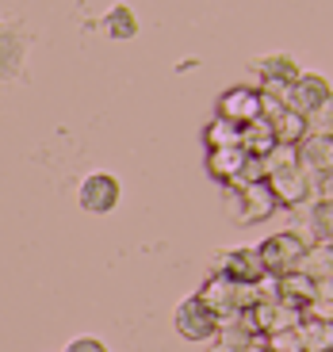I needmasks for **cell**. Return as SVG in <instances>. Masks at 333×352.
Listing matches in <instances>:
<instances>
[{
    "label": "cell",
    "instance_id": "1",
    "mask_svg": "<svg viewBox=\"0 0 333 352\" xmlns=\"http://www.w3.org/2000/svg\"><path fill=\"white\" fill-rule=\"evenodd\" d=\"M195 295H200L219 318L237 314V310H253L257 302H261V287H257V283H237V280H230L226 272H219V268H211V276L203 280V287L195 291Z\"/></svg>",
    "mask_w": 333,
    "mask_h": 352
},
{
    "label": "cell",
    "instance_id": "2",
    "mask_svg": "<svg viewBox=\"0 0 333 352\" xmlns=\"http://www.w3.org/2000/svg\"><path fill=\"white\" fill-rule=\"evenodd\" d=\"M222 192H226L222 199H226V214L234 226H261L280 211L268 180H257V184H246V188H222Z\"/></svg>",
    "mask_w": 333,
    "mask_h": 352
},
{
    "label": "cell",
    "instance_id": "3",
    "mask_svg": "<svg viewBox=\"0 0 333 352\" xmlns=\"http://www.w3.org/2000/svg\"><path fill=\"white\" fill-rule=\"evenodd\" d=\"M307 249H310V245L299 238V234H291V230H280V234L264 238L261 245H257V253H261L264 272H268L272 280H283V276L299 272V264H303Z\"/></svg>",
    "mask_w": 333,
    "mask_h": 352
},
{
    "label": "cell",
    "instance_id": "4",
    "mask_svg": "<svg viewBox=\"0 0 333 352\" xmlns=\"http://www.w3.org/2000/svg\"><path fill=\"white\" fill-rule=\"evenodd\" d=\"M264 180H268L272 195H276V203H280V211H295V207H307L310 203V176L299 168V161L268 168Z\"/></svg>",
    "mask_w": 333,
    "mask_h": 352
},
{
    "label": "cell",
    "instance_id": "5",
    "mask_svg": "<svg viewBox=\"0 0 333 352\" xmlns=\"http://www.w3.org/2000/svg\"><path fill=\"white\" fill-rule=\"evenodd\" d=\"M173 326L184 341H211V337L219 333V314H215L200 295H188L184 302H176Z\"/></svg>",
    "mask_w": 333,
    "mask_h": 352
},
{
    "label": "cell",
    "instance_id": "6",
    "mask_svg": "<svg viewBox=\"0 0 333 352\" xmlns=\"http://www.w3.org/2000/svg\"><path fill=\"white\" fill-rule=\"evenodd\" d=\"M215 119H226L234 126H246L261 119V88L253 85H234L215 100Z\"/></svg>",
    "mask_w": 333,
    "mask_h": 352
},
{
    "label": "cell",
    "instance_id": "7",
    "mask_svg": "<svg viewBox=\"0 0 333 352\" xmlns=\"http://www.w3.org/2000/svg\"><path fill=\"white\" fill-rule=\"evenodd\" d=\"M119 199H123V188H119V180L111 173H88L77 188V203H80V211H88V214L115 211Z\"/></svg>",
    "mask_w": 333,
    "mask_h": 352
},
{
    "label": "cell",
    "instance_id": "8",
    "mask_svg": "<svg viewBox=\"0 0 333 352\" xmlns=\"http://www.w3.org/2000/svg\"><path fill=\"white\" fill-rule=\"evenodd\" d=\"M215 341L230 344V349H237V352H246V349H253V344H261L264 337H261V329H257V322H253V310H237V314L219 318Z\"/></svg>",
    "mask_w": 333,
    "mask_h": 352
},
{
    "label": "cell",
    "instance_id": "9",
    "mask_svg": "<svg viewBox=\"0 0 333 352\" xmlns=\"http://www.w3.org/2000/svg\"><path fill=\"white\" fill-rule=\"evenodd\" d=\"M219 272H226L230 280H237V283H261L264 276V264H261V253H257V245H249V249H230V253H222L219 256V264H215Z\"/></svg>",
    "mask_w": 333,
    "mask_h": 352
},
{
    "label": "cell",
    "instance_id": "10",
    "mask_svg": "<svg viewBox=\"0 0 333 352\" xmlns=\"http://www.w3.org/2000/svg\"><path fill=\"white\" fill-rule=\"evenodd\" d=\"M333 88L325 77H318V73H299V80L288 88V107L299 115H310L318 104H322L325 96H330Z\"/></svg>",
    "mask_w": 333,
    "mask_h": 352
},
{
    "label": "cell",
    "instance_id": "11",
    "mask_svg": "<svg viewBox=\"0 0 333 352\" xmlns=\"http://www.w3.org/2000/svg\"><path fill=\"white\" fill-rule=\"evenodd\" d=\"M249 165V153L241 146H230V150H207V173L219 180L222 188H230L237 176L246 173Z\"/></svg>",
    "mask_w": 333,
    "mask_h": 352
},
{
    "label": "cell",
    "instance_id": "12",
    "mask_svg": "<svg viewBox=\"0 0 333 352\" xmlns=\"http://www.w3.org/2000/svg\"><path fill=\"white\" fill-rule=\"evenodd\" d=\"M295 153H299V168H303L307 176L333 168V138H318V134H307V142H303Z\"/></svg>",
    "mask_w": 333,
    "mask_h": 352
},
{
    "label": "cell",
    "instance_id": "13",
    "mask_svg": "<svg viewBox=\"0 0 333 352\" xmlns=\"http://www.w3.org/2000/svg\"><path fill=\"white\" fill-rule=\"evenodd\" d=\"M276 283H280V302L291 307V310H299V314L318 299V283L307 280L303 272H291V276H283V280H276Z\"/></svg>",
    "mask_w": 333,
    "mask_h": 352
},
{
    "label": "cell",
    "instance_id": "14",
    "mask_svg": "<svg viewBox=\"0 0 333 352\" xmlns=\"http://www.w3.org/2000/svg\"><path fill=\"white\" fill-rule=\"evenodd\" d=\"M299 62L291 58V54H268V58H261L257 62V77H261V85H295L299 80Z\"/></svg>",
    "mask_w": 333,
    "mask_h": 352
},
{
    "label": "cell",
    "instance_id": "15",
    "mask_svg": "<svg viewBox=\"0 0 333 352\" xmlns=\"http://www.w3.org/2000/svg\"><path fill=\"white\" fill-rule=\"evenodd\" d=\"M272 123V134H276V146H291V150H299L303 142H307V115H299V111H280L276 119H268Z\"/></svg>",
    "mask_w": 333,
    "mask_h": 352
},
{
    "label": "cell",
    "instance_id": "16",
    "mask_svg": "<svg viewBox=\"0 0 333 352\" xmlns=\"http://www.w3.org/2000/svg\"><path fill=\"white\" fill-rule=\"evenodd\" d=\"M241 150H246L249 157H261V161L276 150V134H272L268 119H253V123L241 126Z\"/></svg>",
    "mask_w": 333,
    "mask_h": 352
},
{
    "label": "cell",
    "instance_id": "17",
    "mask_svg": "<svg viewBox=\"0 0 333 352\" xmlns=\"http://www.w3.org/2000/svg\"><path fill=\"white\" fill-rule=\"evenodd\" d=\"M299 341H303V352H333V322L303 318L299 322Z\"/></svg>",
    "mask_w": 333,
    "mask_h": 352
},
{
    "label": "cell",
    "instance_id": "18",
    "mask_svg": "<svg viewBox=\"0 0 333 352\" xmlns=\"http://www.w3.org/2000/svg\"><path fill=\"white\" fill-rule=\"evenodd\" d=\"M100 31H104L107 38H134L138 35V19H134V12L127 8V4H115V8L100 19Z\"/></svg>",
    "mask_w": 333,
    "mask_h": 352
},
{
    "label": "cell",
    "instance_id": "19",
    "mask_svg": "<svg viewBox=\"0 0 333 352\" xmlns=\"http://www.w3.org/2000/svg\"><path fill=\"white\" fill-rule=\"evenodd\" d=\"M299 272L314 283L330 280L333 276V245H310L307 256H303V264H299Z\"/></svg>",
    "mask_w": 333,
    "mask_h": 352
},
{
    "label": "cell",
    "instance_id": "20",
    "mask_svg": "<svg viewBox=\"0 0 333 352\" xmlns=\"http://www.w3.org/2000/svg\"><path fill=\"white\" fill-rule=\"evenodd\" d=\"M23 62V35L0 27V77H12Z\"/></svg>",
    "mask_w": 333,
    "mask_h": 352
},
{
    "label": "cell",
    "instance_id": "21",
    "mask_svg": "<svg viewBox=\"0 0 333 352\" xmlns=\"http://www.w3.org/2000/svg\"><path fill=\"white\" fill-rule=\"evenodd\" d=\"M203 142H207V150H230V146H241V126L226 123V119H215V123H207V131H203Z\"/></svg>",
    "mask_w": 333,
    "mask_h": 352
},
{
    "label": "cell",
    "instance_id": "22",
    "mask_svg": "<svg viewBox=\"0 0 333 352\" xmlns=\"http://www.w3.org/2000/svg\"><path fill=\"white\" fill-rule=\"evenodd\" d=\"M307 131L318 134V138H333V92L307 115Z\"/></svg>",
    "mask_w": 333,
    "mask_h": 352
},
{
    "label": "cell",
    "instance_id": "23",
    "mask_svg": "<svg viewBox=\"0 0 333 352\" xmlns=\"http://www.w3.org/2000/svg\"><path fill=\"white\" fill-rule=\"evenodd\" d=\"M264 344H268L272 352H303V341H299V326H295V329H283V333L264 337Z\"/></svg>",
    "mask_w": 333,
    "mask_h": 352
},
{
    "label": "cell",
    "instance_id": "24",
    "mask_svg": "<svg viewBox=\"0 0 333 352\" xmlns=\"http://www.w3.org/2000/svg\"><path fill=\"white\" fill-rule=\"evenodd\" d=\"M310 199L333 203V168H325V173H314V176H310Z\"/></svg>",
    "mask_w": 333,
    "mask_h": 352
},
{
    "label": "cell",
    "instance_id": "25",
    "mask_svg": "<svg viewBox=\"0 0 333 352\" xmlns=\"http://www.w3.org/2000/svg\"><path fill=\"white\" fill-rule=\"evenodd\" d=\"M65 352H107V349L96 341V337H77V341L65 344Z\"/></svg>",
    "mask_w": 333,
    "mask_h": 352
},
{
    "label": "cell",
    "instance_id": "26",
    "mask_svg": "<svg viewBox=\"0 0 333 352\" xmlns=\"http://www.w3.org/2000/svg\"><path fill=\"white\" fill-rule=\"evenodd\" d=\"M207 352H237V349H230V344H222V341H215V344H211V349Z\"/></svg>",
    "mask_w": 333,
    "mask_h": 352
},
{
    "label": "cell",
    "instance_id": "27",
    "mask_svg": "<svg viewBox=\"0 0 333 352\" xmlns=\"http://www.w3.org/2000/svg\"><path fill=\"white\" fill-rule=\"evenodd\" d=\"M330 280H333V276H330Z\"/></svg>",
    "mask_w": 333,
    "mask_h": 352
}]
</instances>
